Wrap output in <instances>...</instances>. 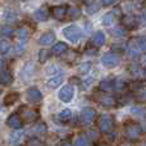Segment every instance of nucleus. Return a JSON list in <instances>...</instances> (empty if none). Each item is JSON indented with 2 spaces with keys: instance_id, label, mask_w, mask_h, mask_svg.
Wrapping results in <instances>:
<instances>
[{
  "instance_id": "f257e3e1",
  "label": "nucleus",
  "mask_w": 146,
  "mask_h": 146,
  "mask_svg": "<svg viewBox=\"0 0 146 146\" xmlns=\"http://www.w3.org/2000/svg\"><path fill=\"white\" fill-rule=\"evenodd\" d=\"M128 55L131 59L137 60L141 58V55L146 54V36H139L132 38L127 45Z\"/></svg>"
},
{
  "instance_id": "f03ea898",
  "label": "nucleus",
  "mask_w": 146,
  "mask_h": 146,
  "mask_svg": "<svg viewBox=\"0 0 146 146\" xmlns=\"http://www.w3.org/2000/svg\"><path fill=\"white\" fill-rule=\"evenodd\" d=\"M63 36L72 44H77L78 41L82 38V31L78 26L76 25H69L63 28Z\"/></svg>"
},
{
  "instance_id": "7ed1b4c3",
  "label": "nucleus",
  "mask_w": 146,
  "mask_h": 146,
  "mask_svg": "<svg viewBox=\"0 0 146 146\" xmlns=\"http://www.w3.org/2000/svg\"><path fill=\"white\" fill-rule=\"evenodd\" d=\"M121 62V58H119V54H115L113 51H109V53H105L101 58V63L103 66H105L106 68H114L117 67Z\"/></svg>"
},
{
  "instance_id": "20e7f679",
  "label": "nucleus",
  "mask_w": 146,
  "mask_h": 146,
  "mask_svg": "<svg viewBox=\"0 0 146 146\" xmlns=\"http://www.w3.org/2000/svg\"><path fill=\"white\" fill-rule=\"evenodd\" d=\"M124 133H126V137L128 140H137L142 133V128L140 124L137 123H131L126 127L124 129Z\"/></svg>"
},
{
  "instance_id": "39448f33",
  "label": "nucleus",
  "mask_w": 146,
  "mask_h": 146,
  "mask_svg": "<svg viewBox=\"0 0 146 146\" xmlns=\"http://www.w3.org/2000/svg\"><path fill=\"white\" fill-rule=\"evenodd\" d=\"M122 26H123L127 31L135 30V28H137L140 26V19L133 14H126L122 18Z\"/></svg>"
},
{
  "instance_id": "423d86ee",
  "label": "nucleus",
  "mask_w": 146,
  "mask_h": 146,
  "mask_svg": "<svg viewBox=\"0 0 146 146\" xmlns=\"http://www.w3.org/2000/svg\"><path fill=\"white\" fill-rule=\"evenodd\" d=\"M99 129L104 133H108L113 129V118L108 114H103L99 118Z\"/></svg>"
},
{
  "instance_id": "0eeeda50",
  "label": "nucleus",
  "mask_w": 146,
  "mask_h": 146,
  "mask_svg": "<svg viewBox=\"0 0 146 146\" xmlns=\"http://www.w3.org/2000/svg\"><path fill=\"white\" fill-rule=\"evenodd\" d=\"M96 117V111L92 108H83L80 114V121L82 124H91Z\"/></svg>"
},
{
  "instance_id": "6e6552de",
  "label": "nucleus",
  "mask_w": 146,
  "mask_h": 146,
  "mask_svg": "<svg viewBox=\"0 0 146 146\" xmlns=\"http://www.w3.org/2000/svg\"><path fill=\"white\" fill-rule=\"evenodd\" d=\"M73 96H74V88L71 85H66L60 88L59 91V99H60L63 103H71Z\"/></svg>"
},
{
  "instance_id": "1a4fd4ad",
  "label": "nucleus",
  "mask_w": 146,
  "mask_h": 146,
  "mask_svg": "<svg viewBox=\"0 0 146 146\" xmlns=\"http://www.w3.org/2000/svg\"><path fill=\"white\" fill-rule=\"evenodd\" d=\"M129 72L135 78H137L139 81H142L146 77V68L142 67V64L140 63H133L129 66Z\"/></svg>"
},
{
  "instance_id": "9d476101",
  "label": "nucleus",
  "mask_w": 146,
  "mask_h": 146,
  "mask_svg": "<svg viewBox=\"0 0 146 146\" xmlns=\"http://www.w3.org/2000/svg\"><path fill=\"white\" fill-rule=\"evenodd\" d=\"M27 98L31 103L37 104V103H41V101H42V94H41V91L38 90L37 87L32 86V87H30L27 90Z\"/></svg>"
},
{
  "instance_id": "9b49d317",
  "label": "nucleus",
  "mask_w": 146,
  "mask_h": 146,
  "mask_svg": "<svg viewBox=\"0 0 146 146\" xmlns=\"http://www.w3.org/2000/svg\"><path fill=\"white\" fill-rule=\"evenodd\" d=\"M98 103L101 104L103 106H106V108H111V106H114L117 104L115 99L113 98V96L108 95V94H99L98 95Z\"/></svg>"
},
{
  "instance_id": "f8f14e48",
  "label": "nucleus",
  "mask_w": 146,
  "mask_h": 146,
  "mask_svg": "<svg viewBox=\"0 0 146 146\" xmlns=\"http://www.w3.org/2000/svg\"><path fill=\"white\" fill-rule=\"evenodd\" d=\"M68 14V7L67 5H56L51 9V15H53L55 19H64Z\"/></svg>"
},
{
  "instance_id": "ddd939ff",
  "label": "nucleus",
  "mask_w": 146,
  "mask_h": 146,
  "mask_svg": "<svg viewBox=\"0 0 146 146\" xmlns=\"http://www.w3.org/2000/svg\"><path fill=\"white\" fill-rule=\"evenodd\" d=\"M49 14H50L49 8L46 7V5H42V7H40L35 13H33V18H35L37 22H45V21H48Z\"/></svg>"
},
{
  "instance_id": "4468645a",
  "label": "nucleus",
  "mask_w": 146,
  "mask_h": 146,
  "mask_svg": "<svg viewBox=\"0 0 146 146\" xmlns=\"http://www.w3.org/2000/svg\"><path fill=\"white\" fill-rule=\"evenodd\" d=\"M7 124L10 127V128L14 129V131H17V129L22 128L23 122H22V119H21V117L18 115V114H10L7 119Z\"/></svg>"
},
{
  "instance_id": "2eb2a0df",
  "label": "nucleus",
  "mask_w": 146,
  "mask_h": 146,
  "mask_svg": "<svg viewBox=\"0 0 146 146\" xmlns=\"http://www.w3.org/2000/svg\"><path fill=\"white\" fill-rule=\"evenodd\" d=\"M54 41H55V33H54L53 31H46V32H44L42 35L40 36V38H38V44H40L41 46H49V45H51Z\"/></svg>"
},
{
  "instance_id": "dca6fc26",
  "label": "nucleus",
  "mask_w": 146,
  "mask_h": 146,
  "mask_svg": "<svg viewBox=\"0 0 146 146\" xmlns=\"http://www.w3.org/2000/svg\"><path fill=\"white\" fill-rule=\"evenodd\" d=\"M25 132L22 129H17V131H13L12 133L9 135V144L12 146H15V145H19L21 142L25 140Z\"/></svg>"
},
{
  "instance_id": "f3484780",
  "label": "nucleus",
  "mask_w": 146,
  "mask_h": 146,
  "mask_svg": "<svg viewBox=\"0 0 146 146\" xmlns=\"http://www.w3.org/2000/svg\"><path fill=\"white\" fill-rule=\"evenodd\" d=\"M105 41H106V37L103 31H96L92 35V38H91V42H92V45L95 48H101L105 44Z\"/></svg>"
},
{
  "instance_id": "a211bd4d",
  "label": "nucleus",
  "mask_w": 146,
  "mask_h": 146,
  "mask_svg": "<svg viewBox=\"0 0 146 146\" xmlns=\"http://www.w3.org/2000/svg\"><path fill=\"white\" fill-rule=\"evenodd\" d=\"M99 90L104 94H108L109 91H113L114 90V80H110V78L103 80L99 83Z\"/></svg>"
},
{
  "instance_id": "6ab92c4d",
  "label": "nucleus",
  "mask_w": 146,
  "mask_h": 146,
  "mask_svg": "<svg viewBox=\"0 0 146 146\" xmlns=\"http://www.w3.org/2000/svg\"><path fill=\"white\" fill-rule=\"evenodd\" d=\"M68 51V45L66 42H56L55 45L51 48V53L55 56H62Z\"/></svg>"
},
{
  "instance_id": "aec40b11",
  "label": "nucleus",
  "mask_w": 146,
  "mask_h": 146,
  "mask_svg": "<svg viewBox=\"0 0 146 146\" xmlns=\"http://www.w3.org/2000/svg\"><path fill=\"white\" fill-rule=\"evenodd\" d=\"M33 72H35V64L30 62V63H27L25 67H23L22 72H21V77H22L25 81H27L32 77Z\"/></svg>"
},
{
  "instance_id": "412c9836",
  "label": "nucleus",
  "mask_w": 146,
  "mask_h": 146,
  "mask_svg": "<svg viewBox=\"0 0 146 146\" xmlns=\"http://www.w3.org/2000/svg\"><path fill=\"white\" fill-rule=\"evenodd\" d=\"M63 81H64V77L62 74H55L54 77H51L50 80L48 81V87L49 88H58L59 86L63 83Z\"/></svg>"
},
{
  "instance_id": "4be33fe9",
  "label": "nucleus",
  "mask_w": 146,
  "mask_h": 146,
  "mask_svg": "<svg viewBox=\"0 0 146 146\" xmlns=\"http://www.w3.org/2000/svg\"><path fill=\"white\" fill-rule=\"evenodd\" d=\"M110 33L117 38H123L128 35V31H127L124 27H113L110 31Z\"/></svg>"
},
{
  "instance_id": "5701e85b",
  "label": "nucleus",
  "mask_w": 146,
  "mask_h": 146,
  "mask_svg": "<svg viewBox=\"0 0 146 146\" xmlns=\"http://www.w3.org/2000/svg\"><path fill=\"white\" fill-rule=\"evenodd\" d=\"M12 81H13V76L9 71L0 72V85H9Z\"/></svg>"
},
{
  "instance_id": "b1692460",
  "label": "nucleus",
  "mask_w": 146,
  "mask_h": 146,
  "mask_svg": "<svg viewBox=\"0 0 146 146\" xmlns=\"http://www.w3.org/2000/svg\"><path fill=\"white\" fill-rule=\"evenodd\" d=\"M72 118V110L71 109H63V110L60 111V113L58 114V119L62 122V123H66V122H68L69 119Z\"/></svg>"
},
{
  "instance_id": "393cba45",
  "label": "nucleus",
  "mask_w": 146,
  "mask_h": 146,
  "mask_svg": "<svg viewBox=\"0 0 146 146\" xmlns=\"http://www.w3.org/2000/svg\"><path fill=\"white\" fill-rule=\"evenodd\" d=\"M81 14H82V10L78 7H71L68 9V17L71 19H78L81 17Z\"/></svg>"
},
{
  "instance_id": "a878e982",
  "label": "nucleus",
  "mask_w": 146,
  "mask_h": 146,
  "mask_svg": "<svg viewBox=\"0 0 146 146\" xmlns=\"http://www.w3.org/2000/svg\"><path fill=\"white\" fill-rule=\"evenodd\" d=\"M37 111L36 110H32V109H26V110H23V117H25L26 121L31 122V121H35L36 118H37Z\"/></svg>"
},
{
  "instance_id": "bb28decb",
  "label": "nucleus",
  "mask_w": 146,
  "mask_h": 146,
  "mask_svg": "<svg viewBox=\"0 0 146 146\" xmlns=\"http://www.w3.org/2000/svg\"><path fill=\"white\" fill-rule=\"evenodd\" d=\"M50 51L48 50V49H41L40 51H38V62H40L41 64L46 63V62L49 60V58H50Z\"/></svg>"
},
{
  "instance_id": "cd10ccee",
  "label": "nucleus",
  "mask_w": 146,
  "mask_h": 146,
  "mask_svg": "<svg viewBox=\"0 0 146 146\" xmlns=\"http://www.w3.org/2000/svg\"><path fill=\"white\" fill-rule=\"evenodd\" d=\"M127 82L124 80H122V78H117V80H114V90L115 91H124L127 88Z\"/></svg>"
},
{
  "instance_id": "c85d7f7f",
  "label": "nucleus",
  "mask_w": 146,
  "mask_h": 146,
  "mask_svg": "<svg viewBox=\"0 0 146 146\" xmlns=\"http://www.w3.org/2000/svg\"><path fill=\"white\" fill-rule=\"evenodd\" d=\"M18 98H19V95H18L17 92L8 94V95H7V98L4 99V105H7V106L12 105V104H14L15 101L18 100Z\"/></svg>"
},
{
  "instance_id": "c756f323",
  "label": "nucleus",
  "mask_w": 146,
  "mask_h": 146,
  "mask_svg": "<svg viewBox=\"0 0 146 146\" xmlns=\"http://www.w3.org/2000/svg\"><path fill=\"white\" fill-rule=\"evenodd\" d=\"M91 63L90 62H83V63H81L80 66H78V73H80V74H87L88 72L91 71Z\"/></svg>"
},
{
  "instance_id": "7c9ffc66",
  "label": "nucleus",
  "mask_w": 146,
  "mask_h": 146,
  "mask_svg": "<svg viewBox=\"0 0 146 146\" xmlns=\"http://www.w3.org/2000/svg\"><path fill=\"white\" fill-rule=\"evenodd\" d=\"M113 21H114V13L109 12V13H106V14H104L103 19H101V23H103L104 26H106V27H109V26H111Z\"/></svg>"
},
{
  "instance_id": "2f4dec72",
  "label": "nucleus",
  "mask_w": 146,
  "mask_h": 146,
  "mask_svg": "<svg viewBox=\"0 0 146 146\" xmlns=\"http://www.w3.org/2000/svg\"><path fill=\"white\" fill-rule=\"evenodd\" d=\"M33 132L37 135H45L46 132H48V127H46L45 123L40 122V123H37L35 127H33Z\"/></svg>"
},
{
  "instance_id": "473e14b6",
  "label": "nucleus",
  "mask_w": 146,
  "mask_h": 146,
  "mask_svg": "<svg viewBox=\"0 0 146 146\" xmlns=\"http://www.w3.org/2000/svg\"><path fill=\"white\" fill-rule=\"evenodd\" d=\"M74 146H90V141L86 136H78L74 140Z\"/></svg>"
},
{
  "instance_id": "72a5a7b5",
  "label": "nucleus",
  "mask_w": 146,
  "mask_h": 146,
  "mask_svg": "<svg viewBox=\"0 0 146 146\" xmlns=\"http://www.w3.org/2000/svg\"><path fill=\"white\" fill-rule=\"evenodd\" d=\"M17 36H18V38H19L22 42H25V41L28 38V36H30V32H28L26 28H21V30L17 31Z\"/></svg>"
},
{
  "instance_id": "f704fd0d",
  "label": "nucleus",
  "mask_w": 146,
  "mask_h": 146,
  "mask_svg": "<svg viewBox=\"0 0 146 146\" xmlns=\"http://www.w3.org/2000/svg\"><path fill=\"white\" fill-rule=\"evenodd\" d=\"M10 50V42L8 40L0 41V54H7Z\"/></svg>"
},
{
  "instance_id": "c9c22d12",
  "label": "nucleus",
  "mask_w": 146,
  "mask_h": 146,
  "mask_svg": "<svg viewBox=\"0 0 146 146\" xmlns=\"http://www.w3.org/2000/svg\"><path fill=\"white\" fill-rule=\"evenodd\" d=\"M131 113L136 117H144L145 115V109L142 106H132Z\"/></svg>"
},
{
  "instance_id": "e433bc0d",
  "label": "nucleus",
  "mask_w": 146,
  "mask_h": 146,
  "mask_svg": "<svg viewBox=\"0 0 146 146\" xmlns=\"http://www.w3.org/2000/svg\"><path fill=\"white\" fill-rule=\"evenodd\" d=\"M111 50H113V53H123L124 50H126V45L124 44H113L111 45Z\"/></svg>"
},
{
  "instance_id": "4c0bfd02",
  "label": "nucleus",
  "mask_w": 146,
  "mask_h": 146,
  "mask_svg": "<svg viewBox=\"0 0 146 146\" xmlns=\"http://www.w3.org/2000/svg\"><path fill=\"white\" fill-rule=\"evenodd\" d=\"M0 33H1V36H4V37H10V36L13 35V30L9 26H4V27H1V30H0Z\"/></svg>"
},
{
  "instance_id": "58836bf2",
  "label": "nucleus",
  "mask_w": 146,
  "mask_h": 146,
  "mask_svg": "<svg viewBox=\"0 0 146 146\" xmlns=\"http://www.w3.org/2000/svg\"><path fill=\"white\" fill-rule=\"evenodd\" d=\"M4 18L7 22H15L17 21V17H15V14L13 12H5Z\"/></svg>"
},
{
  "instance_id": "ea45409f",
  "label": "nucleus",
  "mask_w": 146,
  "mask_h": 146,
  "mask_svg": "<svg viewBox=\"0 0 146 146\" xmlns=\"http://www.w3.org/2000/svg\"><path fill=\"white\" fill-rule=\"evenodd\" d=\"M28 146H44V144L37 137H32V139H30V141H28Z\"/></svg>"
},
{
  "instance_id": "a19ab883",
  "label": "nucleus",
  "mask_w": 146,
  "mask_h": 146,
  "mask_svg": "<svg viewBox=\"0 0 146 146\" xmlns=\"http://www.w3.org/2000/svg\"><path fill=\"white\" fill-rule=\"evenodd\" d=\"M137 99L141 101H146V86L144 88H141V90H139V92H137Z\"/></svg>"
},
{
  "instance_id": "79ce46f5",
  "label": "nucleus",
  "mask_w": 146,
  "mask_h": 146,
  "mask_svg": "<svg viewBox=\"0 0 146 146\" xmlns=\"http://www.w3.org/2000/svg\"><path fill=\"white\" fill-rule=\"evenodd\" d=\"M87 9H88V13H95L96 10H99V7L92 3L91 5H88V7H87Z\"/></svg>"
},
{
  "instance_id": "37998d69",
  "label": "nucleus",
  "mask_w": 146,
  "mask_h": 146,
  "mask_svg": "<svg viewBox=\"0 0 146 146\" xmlns=\"http://www.w3.org/2000/svg\"><path fill=\"white\" fill-rule=\"evenodd\" d=\"M139 19H140V25H141V26H145V27H146V10H145L144 13H142L141 17H140Z\"/></svg>"
},
{
  "instance_id": "c03bdc74",
  "label": "nucleus",
  "mask_w": 146,
  "mask_h": 146,
  "mask_svg": "<svg viewBox=\"0 0 146 146\" xmlns=\"http://www.w3.org/2000/svg\"><path fill=\"white\" fill-rule=\"evenodd\" d=\"M100 1H101V4H103V5H106V7H109V5H111L114 1H115V0H100Z\"/></svg>"
},
{
  "instance_id": "a18cd8bd",
  "label": "nucleus",
  "mask_w": 146,
  "mask_h": 146,
  "mask_svg": "<svg viewBox=\"0 0 146 146\" xmlns=\"http://www.w3.org/2000/svg\"><path fill=\"white\" fill-rule=\"evenodd\" d=\"M51 69H49V73H53V72H55V73H58V72H60V69H56V66H51L50 67Z\"/></svg>"
},
{
  "instance_id": "49530a36",
  "label": "nucleus",
  "mask_w": 146,
  "mask_h": 146,
  "mask_svg": "<svg viewBox=\"0 0 146 146\" xmlns=\"http://www.w3.org/2000/svg\"><path fill=\"white\" fill-rule=\"evenodd\" d=\"M141 63H142V67H144V68H146V55H145V56H142Z\"/></svg>"
},
{
  "instance_id": "de8ad7c7",
  "label": "nucleus",
  "mask_w": 146,
  "mask_h": 146,
  "mask_svg": "<svg viewBox=\"0 0 146 146\" xmlns=\"http://www.w3.org/2000/svg\"><path fill=\"white\" fill-rule=\"evenodd\" d=\"M82 1L85 3V4L88 7V5H91V4H92V3H94V0H82Z\"/></svg>"
},
{
  "instance_id": "09e8293b",
  "label": "nucleus",
  "mask_w": 146,
  "mask_h": 146,
  "mask_svg": "<svg viewBox=\"0 0 146 146\" xmlns=\"http://www.w3.org/2000/svg\"><path fill=\"white\" fill-rule=\"evenodd\" d=\"M1 69H3V60L0 59V72H1Z\"/></svg>"
},
{
  "instance_id": "8fccbe9b",
  "label": "nucleus",
  "mask_w": 146,
  "mask_h": 146,
  "mask_svg": "<svg viewBox=\"0 0 146 146\" xmlns=\"http://www.w3.org/2000/svg\"><path fill=\"white\" fill-rule=\"evenodd\" d=\"M62 146H72V145H71V144H68V142H64V144L62 145Z\"/></svg>"
},
{
  "instance_id": "3c124183",
  "label": "nucleus",
  "mask_w": 146,
  "mask_h": 146,
  "mask_svg": "<svg viewBox=\"0 0 146 146\" xmlns=\"http://www.w3.org/2000/svg\"><path fill=\"white\" fill-rule=\"evenodd\" d=\"M0 110H1V104H0Z\"/></svg>"
},
{
  "instance_id": "603ef678",
  "label": "nucleus",
  "mask_w": 146,
  "mask_h": 146,
  "mask_svg": "<svg viewBox=\"0 0 146 146\" xmlns=\"http://www.w3.org/2000/svg\"><path fill=\"white\" fill-rule=\"evenodd\" d=\"M142 146H146V142H145V144H144V145H142Z\"/></svg>"
},
{
  "instance_id": "864d4df0",
  "label": "nucleus",
  "mask_w": 146,
  "mask_h": 146,
  "mask_svg": "<svg viewBox=\"0 0 146 146\" xmlns=\"http://www.w3.org/2000/svg\"><path fill=\"white\" fill-rule=\"evenodd\" d=\"M0 94H1V91H0Z\"/></svg>"
}]
</instances>
